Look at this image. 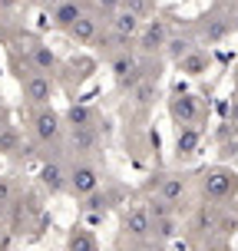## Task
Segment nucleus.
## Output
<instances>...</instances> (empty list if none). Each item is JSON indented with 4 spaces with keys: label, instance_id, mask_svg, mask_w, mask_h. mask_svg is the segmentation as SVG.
<instances>
[{
    "label": "nucleus",
    "instance_id": "obj_1",
    "mask_svg": "<svg viewBox=\"0 0 238 251\" xmlns=\"http://www.w3.org/2000/svg\"><path fill=\"white\" fill-rule=\"evenodd\" d=\"M202 195L212 205H222V201H232L238 195V172L235 169H225V165H212L202 172Z\"/></svg>",
    "mask_w": 238,
    "mask_h": 251
},
{
    "label": "nucleus",
    "instance_id": "obj_2",
    "mask_svg": "<svg viewBox=\"0 0 238 251\" xmlns=\"http://www.w3.org/2000/svg\"><path fill=\"white\" fill-rule=\"evenodd\" d=\"M30 129H33V139L40 146H56L63 139V116L53 106H40L30 113Z\"/></svg>",
    "mask_w": 238,
    "mask_h": 251
},
{
    "label": "nucleus",
    "instance_id": "obj_3",
    "mask_svg": "<svg viewBox=\"0 0 238 251\" xmlns=\"http://www.w3.org/2000/svg\"><path fill=\"white\" fill-rule=\"evenodd\" d=\"M109 70H113L116 86H119V89H132L136 83H142V79L149 76V70L139 63V56H136L132 50H119V53H113V60H109Z\"/></svg>",
    "mask_w": 238,
    "mask_h": 251
},
{
    "label": "nucleus",
    "instance_id": "obj_4",
    "mask_svg": "<svg viewBox=\"0 0 238 251\" xmlns=\"http://www.w3.org/2000/svg\"><path fill=\"white\" fill-rule=\"evenodd\" d=\"M20 83H24V100L40 109V106H50V100L56 96V86H53L50 73H37V70H30V73L20 76Z\"/></svg>",
    "mask_w": 238,
    "mask_h": 251
},
{
    "label": "nucleus",
    "instance_id": "obj_5",
    "mask_svg": "<svg viewBox=\"0 0 238 251\" xmlns=\"http://www.w3.org/2000/svg\"><path fill=\"white\" fill-rule=\"evenodd\" d=\"M100 169L89 162H76L73 169H70V188L66 192H73L76 199H86V195H93L96 188H100Z\"/></svg>",
    "mask_w": 238,
    "mask_h": 251
},
{
    "label": "nucleus",
    "instance_id": "obj_6",
    "mask_svg": "<svg viewBox=\"0 0 238 251\" xmlns=\"http://www.w3.org/2000/svg\"><path fill=\"white\" fill-rule=\"evenodd\" d=\"M123 231L132 241H146L152 235V215L146 205H129L123 212Z\"/></svg>",
    "mask_w": 238,
    "mask_h": 251
},
{
    "label": "nucleus",
    "instance_id": "obj_7",
    "mask_svg": "<svg viewBox=\"0 0 238 251\" xmlns=\"http://www.w3.org/2000/svg\"><path fill=\"white\" fill-rule=\"evenodd\" d=\"M169 116L176 119L179 129H182V126H195V123H199V116H202L199 100H195L192 93L176 89V93H172V100H169Z\"/></svg>",
    "mask_w": 238,
    "mask_h": 251
},
{
    "label": "nucleus",
    "instance_id": "obj_8",
    "mask_svg": "<svg viewBox=\"0 0 238 251\" xmlns=\"http://www.w3.org/2000/svg\"><path fill=\"white\" fill-rule=\"evenodd\" d=\"M165 40H169V26H165V20H146L142 24V30H139V37H136V47L142 53H159L165 50Z\"/></svg>",
    "mask_w": 238,
    "mask_h": 251
},
{
    "label": "nucleus",
    "instance_id": "obj_9",
    "mask_svg": "<svg viewBox=\"0 0 238 251\" xmlns=\"http://www.w3.org/2000/svg\"><path fill=\"white\" fill-rule=\"evenodd\" d=\"M142 24H146V20H142V17H136L132 10H119V13H113V17H109V33H116V37L132 40V43H136Z\"/></svg>",
    "mask_w": 238,
    "mask_h": 251
},
{
    "label": "nucleus",
    "instance_id": "obj_10",
    "mask_svg": "<svg viewBox=\"0 0 238 251\" xmlns=\"http://www.w3.org/2000/svg\"><path fill=\"white\" fill-rule=\"evenodd\" d=\"M185 192H188V185H185V178L182 176H162V182H159V188H156V195L162 201H169L172 208H182V201H185Z\"/></svg>",
    "mask_w": 238,
    "mask_h": 251
},
{
    "label": "nucleus",
    "instance_id": "obj_11",
    "mask_svg": "<svg viewBox=\"0 0 238 251\" xmlns=\"http://www.w3.org/2000/svg\"><path fill=\"white\" fill-rule=\"evenodd\" d=\"M40 185L47 188L50 195H60V192L70 188V172H66L60 162H47L40 169Z\"/></svg>",
    "mask_w": 238,
    "mask_h": 251
},
{
    "label": "nucleus",
    "instance_id": "obj_12",
    "mask_svg": "<svg viewBox=\"0 0 238 251\" xmlns=\"http://www.w3.org/2000/svg\"><path fill=\"white\" fill-rule=\"evenodd\" d=\"M66 37L76 40L79 47H83V43H93V40L100 37V17L86 10V13H83V17H79V20H76L73 26H70V30H66Z\"/></svg>",
    "mask_w": 238,
    "mask_h": 251
},
{
    "label": "nucleus",
    "instance_id": "obj_13",
    "mask_svg": "<svg viewBox=\"0 0 238 251\" xmlns=\"http://www.w3.org/2000/svg\"><path fill=\"white\" fill-rule=\"evenodd\" d=\"M83 13H86V10H83V3H79V0H63L60 7H53L50 24L56 26V30H63V33H66V30H70V26L83 17Z\"/></svg>",
    "mask_w": 238,
    "mask_h": 251
},
{
    "label": "nucleus",
    "instance_id": "obj_14",
    "mask_svg": "<svg viewBox=\"0 0 238 251\" xmlns=\"http://www.w3.org/2000/svg\"><path fill=\"white\" fill-rule=\"evenodd\" d=\"M26 56H30V70H37V73H53L56 70V53L47 43H30Z\"/></svg>",
    "mask_w": 238,
    "mask_h": 251
},
{
    "label": "nucleus",
    "instance_id": "obj_15",
    "mask_svg": "<svg viewBox=\"0 0 238 251\" xmlns=\"http://www.w3.org/2000/svg\"><path fill=\"white\" fill-rule=\"evenodd\" d=\"M66 251H100V241L86 225H73L66 235Z\"/></svg>",
    "mask_w": 238,
    "mask_h": 251
},
{
    "label": "nucleus",
    "instance_id": "obj_16",
    "mask_svg": "<svg viewBox=\"0 0 238 251\" xmlns=\"http://www.w3.org/2000/svg\"><path fill=\"white\" fill-rule=\"evenodd\" d=\"M228 30H232V20L222 17V13H212V17H205L202 40H205V43H222V40L228 37Z\"/></svg>",
    "mask_w": 238,
    "mask_h": 251
},
{
    "label": "nucleus",
    "instance_id": "obj_17",
    "mask_svg": "<svg viewBox=\"0 0 238 251\" xmlns=\"http://www.w3.org/2000/svg\"><path fill=\"white\" fill-rule=\"evenodd\" d=\"M109 205H113V195H106L103 188H96L93 195H86V199H79V208H83L93 222H100L103 215L109 212Z\"/></svg>",
    "mask_w": 238,
    "mask_h": 251
},
{
    "label": "nucleus",
    "instance_id": "obj_18",
    "mask_svg": "<svg viewBox=\"0 0 238 251\" xmlns=\"http://www.w3.org/2000/svg\"><path fill=\"white\" fill-rule=\"evenodd\" d=\"M156 96H159V76H146L142 83L132 86V102H136L139 109H149L152 102H156Z\"/></svg>",
    "mask_w": 238,
    "mask_h": 251
},
{
    "label": "nucleus",
    "instance_id": "obj_19",
    "mask_svg": "<svg viewBox=\"0 0 238 251\" xmlns=\"http://www.w3.org/2000/svg\"><path fill=\"white\" fill-rule=\"evenodd\" d=\"M199 142H202L199 129H195V126H182V129H179V139H176V155L179 159L195 155V152H199Z\"/></svg>",
    "mask_w": 238,
    "mask_h": 251
},
{
    "label": "nucleus",
    "instance_id": "obj_20",
    "mask_svg": "<svg viewBox=\"0 0 238 251\" xmlns=\"http://www.w3.org/2000/svg\"><path fill=\"white\" fill-rule=\"evenodd\" d=\"M222 228V212H218V205H199V212H195V231H218Z\"/></svg>",
    "mask_w": 238,
    "mask_h": 251
},
{
    "label": "nucleus",
    "instance_id": "obj_21",
    "mask_svg": "<svg viewBox=\"0 0 238 251\" xmlns=\"http://www.w3.org/2000/svg\"><path fill=\"white\" fill-rule=\"evenodd\" d=\"M209 63H212V60H209V53L195 47V50L188 53L185 60H179L176 66H179V70H182L185 76H202V73H209Z\"/></svg>",
    "mask_w": 238,
    "mask_h": 251
},
{
    "label": "nucleus",
    "instance_id": "obj_22",
    "mask_svg": "<svg viewBox=\"0 0 238 251\" xmlns=\"http://www.w3.org/2000/svg\"><path fill=\"white\" fill-rule=\"evenodd\" d=\"M70 142H73L76 152H93V149H96V142H100V136H96V126L70 129Z\"/></svg>",
    "mask_w": 238,
    "mask_h": 251
},
{
    "label": "nucleus",
    "instance_id": "obj_23",
    "mask_svg": "<svg viewBox=\"0 0 238 251\" xmlns=\"http://www.w3.org/2000/svg\"><path fill=\"white\" fill-rule=\"evenodd\" d=\"M192 50H195L192 37H169V40H165V53H169V60H172V63L185 60Z\"/></svg>",
    "mask_w": 238,
    "mask_h": 251
},
{
    "label": "nucleus",
    "instance_id": "obj_24",
    "mask_svg": "<svg viewBox=\"0 0 238 251\" xmlns=\"http://www.w3.org/2000/svg\"><path fill=\"white\" fill-rule=\"evenodd\" d=\"M66 123H70V129H83V126H96V113L89 109V106H70L66 109Z\"/></svg>",
    "mask_w": 238,
    "mask_h": 251
},
{
    "label": "nucleus",
    "instance_id": "obj_25",
    "mask_svg": "<svg viewBox=\"0 0 238 251\" xmlns=\"http://www.w3.org/2000/svg\"><path fill=\"white\" fill-rule=\"evenodd\" d=\"M0 152H3V155L20 152V132H17V126H3V129H0Z\"/></svg>",
    "mask_w": 238,
    "mask_h": 251
},
{
    "label": "nucleus",
    "instance_id": "obj_26",
    "mask_svg": "<svg viewBox=\"0 0 238 251\" xmlns=\"http://www.w3.org/2000/svg\"><path fill=\"white\" fill-rule=\"evenodd\" d=\"M152 235H156V238H162V241L176 238V235H179V222H176V215H169V218H162V222H156V225H152Z\"/></svg>",
    "mask_w": 238,
    "mask_h": 251
},
{
    "label": "nucleus",
    "instance_id": "obj_27",
    "mask_svg": "<svg viewBox=\"0 0 238 251\" xmlns=\"http://www.w3.org/2000/svg\"><path fill=\"white\" fill-rule=\"evenodd\" d=\"M146 208H149V215H152V225H156V222H162V218H169V215H176V208H172L169 201H162L159 195L146 201Z\"/></svg>",
    "mask_w": 238,
    "mask_h": 251
},
{
    "label": "nucleus",
    "instance_id": "obj_28",
    "mask_svg": "<svg viewBox=\"0 0 238 251\" xmlns=\"http://www.w3.org/2000/svg\"><path fill=\"white\" fill-rule=\"evenodd\" d=\"M123 10H132L136 17L149 20V0H123Z\"/></svg>",
    "mask_w": 238,
    "mask_h": 251
},
{
    "label": "nucleus",
    "instance_id": "obj_29",
    "mask_svg": "<svg viewBox=\"0 0 238 251\" xmlns=\"http://www.w3.org/2000/svg\"><path fill=\"white\" fill-rule=\"evenodd\" d=\"M96 10H100L103 17H113V13L123 10V0H96Z\"/></svg>",
    "mask_w": 238,
    "mask_h": 251
},
{
    "label": "nucleus",
    "instance_id": "obj_30",
    "mask_svg": "<svg viewBox=\"0 0 238 251\" xmlns=\"http://www.w3.org/2000/svg\"><path fill=\"white\" fill-rule=\"evenodd\" d=\"M10 195H13L10 182H7V178H0V205H7V201H10Z\"/></svg>",
    "mask_w": 238,
    "mask_h": 251
},
{
    "label": "nucleus",
    "instance_id": "obj_31",
    "mask_svg": "<svg viewBox=\"0 0 238 251\" xmlns=\"http://www.w3.org/2000/svg\"><path fill=\"white\" fill-rule=\"evenodd\" d=\"M17 3H24V7H37V3H43V0H17Z\"/></svg>",
    "mask_w": 238,
    "mask_h": 251
},
{
    "label": "nucleus",
    "instance_id": "obj_32",
    "mask_svg": "<svg viewBox=\"0 0 238 251\" xmlns=\"http://www.w3.org/2000/svg\"><path fill=\"white\" fill-rule=\"evenodd\" d=\"M43 3H47V7H50V10H53V7H60L63 0H43Z\"/></svg>",
    "mask_w": 238,
    "mask_h": 251
},
{
    "label": "nucleus",
    "instance_id": "obj_33",
    "mask_svg": "<svg viewBox=\"0 0 238 251\" xmlns=\"http://www.w3.org/2000/svg\"><path fill=\"white\" fill-rule=\"evenodd\" d=\"M232 26H235V30H238V10H235V17H232Z\"/></svg>",
    "mask_w": 238,
    "mask_h": 251
},
{
    "label": "nucleus",
    "instance_id": "obj_34",
    "mask_svg": "<svg viewBox=\"0 0 238 251\" xmlns=\"http://www.w3.org/2000/svg\"><path fill=\"white\" fill-rule=\"evenodd\" d=\"M235 218H238V195H235Z\"/></svg>",
    "mask_w": 238,
    "mask_h": 251
},
{
    "label": "nucleus",
    "instance_id": "obj_35",
    "mask_svg": "<svg viewBox=\"0 0 238 251\" xmlns=\"http://www.w3.org/2000/svg\"><path fill=\"white\" fill-rule=\"evenodd\" d=\"M126 251H142V248H126Z\"/></svg>",
    "mask_w": 238,
    "mask_h": 251
}]
</instances>
